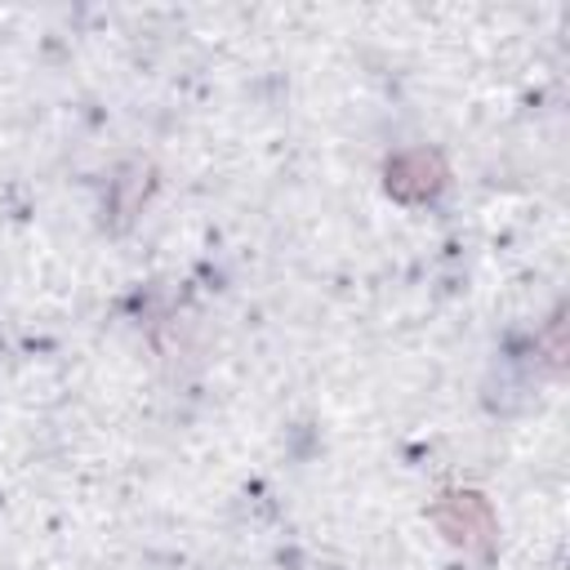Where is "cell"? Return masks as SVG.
Instances as JSON below:
<instances>
[{"label": "cell", "instance_id": "6da1fadb", "mask_svg": "<svg viewBox=\"0 0 570 570\" xmlns=\"http://www.w3.org/2000/svg\"><path fill=\"white\" fill-rule=\"evenodd\" d=\"M445 169L432 151H405L387 165V187L401 196V200H419V196H432L441 187Z\"/></svg>", "mask_w": 570, "mask_h": 570}, {"label": "cell", "instance_id": "7a4b0ae2", "mask_svg": "<svg viewBox=\"0 0 570 570\" xmlns=\"http://www.w3.org/2000/svg\"><path fill=\"white\" fill-rule=\"evenodd\" d=\"M450 508H459V521H441L450 530V539H463V543H485L494 521H490V508L476 499V494H450Z\"/></svg>", "mask_w": 570, "mask_h": 570}]
</instances>
